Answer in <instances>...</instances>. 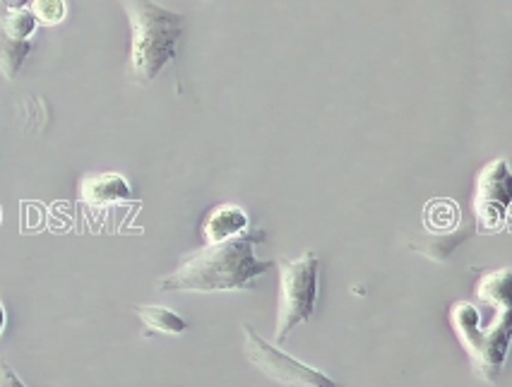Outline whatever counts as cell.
Here are the masks:
<instances>
[{"label":"cell","instance_id":"e0dca14e","mask_svg":"<svg viewBox=\"0 0 512 387\" xmlns=\"http://www.w3.org/2000/svg\"><path fill=\"white\" fill-rule=\"evenodd\" d=\"M5 323H8V313H5V306H3V301H0V335H3V330H5Z\"/></svg>","mask_w":512,"mask_h":387},{"label":"cell","instance_id":"5b68a950","mask_svg":"<svg viewBox=\"0 0 512 387\" xmlns=\"http://www.w3.org/2000/svg\"><path fill=\"white\" fill-rule=\"evenodd\" d=\"M512 200V176L505 159L488 164L479 178L474 210L484 231H500L508 222Z\"/></svg>","mask_w":512,"mask_h":387},{"label":"cell","instance_id":"2e32d148","mask_svg":"<svg viewBox=\"0 0 512 387\" xmlns=\"http://www.w3.org/2000/svg\"><path fill=\"white\" fill-rule=\"evenodd\" d=\"M5 5H10V8H27L29 3H32V0H3Z\"/></svg>","mask_w":512,"mask_h":387},{"label":"cell","instance_id":"7a4b0ae2","mask_svg":"<svg viewBox=\"0 0 512 387\" xmlns=\"http://www.w3.org/2000/svg\"><path fill=\"white\" fill-rule=\"evenodd\" d=\"M130 25L128 80L150 85L176 58L186 32V17L166 10L154 0H121Z\"/></svg>","mask_w":512,"mask_h":387},{"label":"cell","instance_id":"30bf717a","mask_svg":"<svg viewBox=\"0 0 512 387\" xmlns=\"http://www.w3.org/2000/svg\"><path fill=\"white\" fill-rule=\"evenodd\" d=\"M452 323H455V332H460L464 347L469 349L474 361L476 354H479L481 339H484L479 308L472 306V303H457V306H452Z\"/></svg>","mask_w":512,"mask_h":387},{"label":"cell","instance_id":"4fadbf2b","mask_svg":"<svg viewBox=\"0 0 512 387\" xmlns=\"http://www.w3.org/2000/svg\"><path fill=\"white\" fill-rule=\"evenodd\" d=\"M472 231L474 229H464L462 234H448V236L431 238V241H421L419 243V248H421L419 253H424L433 260H445L452 253V250H457V246H460L464 238L472 234Z\"/></svg>","mask_w":512,"mask_h":387},{"label":"cell","instance_id":"8fae6325","mask_svg":"<svg viewBox=\"0 0 512 387\" xmlns=\"http://www.w3.org/2000/svg\"><path fill=\"white\" fill-rule=\"evenodd\" d=\"M135 313L140 315L145 327H150L152 332H159V335H183L188 330L186 320L164 306H138Z\"/></svg>","mask_w":512,"mask_h":387},{"label":"cell","instance_id":"ba28073f","mask_svg":"<svg viewBox=\"0 0 512 387\" xmlns=\"http://www.w3.org/2000/svg\"><path fill=\"white\" fill-rule=\"evenodd\" d=\"M248 231V217L241 207L236 205H219L207 214L205 224H202V236L207 243L229 241Z\"/></svg>","mask_w":512,"mask_h":387},{"label":"cell","instance_id":"52a82bcc","mask_svg":"<svg viewBox=\"0 0 512 387\" xmlns=\"http://www.w3.org/2000/svg\"><path fill=\"white\" fill-rule=\"evenodd\" d=\"M82 200L85 205L94 207V210H104V207L123 205V202L133 200V188L125 181L121 174H94L87 176L80 186Z\"/></svg>","mask_w":512,"mask_h":387},{"label":"cell","instance_id":"6da1fadb","mask_svg":"<svg viewBox=\"0 0 512 387\" xmlns=\"http://www.w3.org/2000/svg\"><path fill=\"white\" fill-rule=\"evenodd\" d=\"M260 241H265L263 229L246 231L229 241L207 243L198 253L188 255L171 275L159 279V289L214 294L253 287L255 279L275 267V263H260L255 258L253 248Z\"/></svg>","mask_w":512,"mask_h":387},{"label":"cell","instance_id":"5bb4252c","mask_svg":"<svg viewBox=\"0 0 512 387\" xmlns=\"http://www.w3.org/2000/svg\"><path fill=\"white\" fill-rule=\"evenodd\" d=\"M29 10H32L34 17H37L39 25L53 27V25H61L65 20V0H32L29 3Z\"/></svg>","mask_w":512,"mask_h":387},{"label":"cell","instance_id":"7c38bea8","mask_svg":"<svg viewBox=\"0 0 512 387\" xmlns=\"http://www.w3.org/2000/svg\"><path fill=\"white\" fill-rule=\"evenodd\" d=\"M479 299L500 308V311L512 308V272L508 267H503L500 272H491V275L481 279Z\"/></svg>","mask_w":512,"mask_h":387},{"label":"cell","instance_id":"277c9868","mask_svg":"<svg viewBox=\"0 0 512 387\" xmlns=\"http://www.w3.org/2000/svg\"><path fill=\"white\" fill-rule=\"evenodd\" d=\"M243 335H246V356L248 361L258 368L265 378L275 380L279 385H308V387H330L335 380L327 378L325 373L315 371V368L306 366V363L296 361L294 356L284 354L272 344H267L253 325H243Z\"/></svg>","mask_w":512,"mask_h":387},{"label":"cell","instance_id":"3957f363","mask_svg":"<svg viewBox=\"0 0 512 387\" xmlns=\"http://www.w3.org/2000/svg\"><path fill=\"white\" fill-rule=\"evenodd\" d=\"M279 270V306H277V344H284L294 327L308 323L318 303L320 263L313 250L301 258L284 260Z\"/></svg>","mask_w":512,"mask_h":387},{"label":"cell","instance_id":"9c48e42d","mask_svg":"<svg viewBox=\"0 0 512 387\" xmlns=\"http://www.w3.org/2000/svg\"><path fill=\"white\" fill-rule=\"evenodd\" d=\"M34 49V41H20L5 27V3L0 0V73L5 80H15L27 56Z\"/></svg>","mask_w":512,"mask_h":387},{"label":"cell","instance_id":"8992f818","mask_svg":"<svg viewBox=\"0 0 512 387\" xmlns=\"http://www.w3.org/2000/svg\"><path fill=\"white\" fill-rule=\"evenodd\" d=\"M512 335V315L510 308H503L500 318L484 332L481 339L479 354L474 359V371L481 373V378L496 380L503 366L505 354H508V344Z\"/></svg>","mask_w":512,"mask_h":387},{"label":"cell","instance_id":"9a60e30c","mask_svg":"<svg viewBox=\"0 0 512 387\" xmlns=\"http://www.w3.org/2000/svg\"><path fill=\"white\" fill-rule=\"evenodd\" d=\"M0 385H25L20 375L13 371V366H8L5 359H0Z\"/></svg>","mask_w":512,"mask_h":387}]
</instances>
